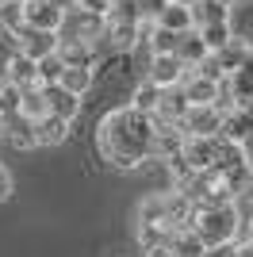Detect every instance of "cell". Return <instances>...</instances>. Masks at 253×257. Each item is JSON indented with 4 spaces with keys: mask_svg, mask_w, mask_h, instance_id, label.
I'll use <instances>...</instances> for the list:
<instances>
[{
    "mask_svg": "<svg viewBox=\"0 0 253 257\" xmlns=\"http://www.w3.org/2000/svg\"><path fill=\"white\" fill-rule=\"evenodd\" d=\"M100 150H104V158L115 169H123V173L138 169L150 158V150H154V123H150V115H142L135 107L107 111L104 123H100Z\"/></svg>",
    "mask_w": 253,
    "mask_h": 257,
    "instance_id": "1",
    "label": "cell"
},
{
    "mask_svg": "<svg viewBox=\"0 0 253 257\" xmlns=\"http://www.w3.org/2000/svg\"><path fill=\"white\" fill-rule=\"evenodd\" d=\"M192 230L203 238V246H222V242H234L238 230H242V215L238 204H211L196 211V223Z\"/></svg>",
    "mask_w": 253,
    "mask_h": 257,
    "instance_id": "2",
    "label": "cell"
},
{
    "mask_svg": "<svg viewBox=\"0 0 253 257\" xmlns=\"http://www.w3.org/2000/svg\"><path fill=\"white\" fill-rule=\"evenodd\" d=\"M196 73V65H184L180 54H154L146 62V81H154L158 88H177Z\"/></svg>",
    "mask_w": 253,
    "mask_h": 257,
    "instance_id": "3",
    "label": "cell"
},
{
    "mask_svg": "<svg viewBox=\"0 0 253 257\" xmlns=\"http://www.w3.org/2000/svg\"><path fill=\"white\" fill-rule=\"evenodd\" d=\"M8 39H12V43H20V50L31 54L35 62L58 50V31H42V27H35V23H27V20H23L16 31H8Z\"/></svg>",
    "mask_w": 253,
    "mask_h": 257,
    "instance_id": "4",
    "label": "cell"
},
{
    "mask_svg": "<svg viewBox=\"0 0 253 257\" xmlns=\"http://www.w3.org/2000/svg\"><path fill=\"white\" fill-rule=\"evenodd\" d=\"M219 150H222V135H188V142H184V158L196 169H215Z\"/></svg>",
    "mask_w": 253,
    "mask_h": 257,
    "instance_id": "5",
    "label": "cell"
},
{
    "mask_svg": "<svg viewBox=\"0 0 253 257\" xmlns=\"http://www.w3.org/2000/svg\"><path fill=\"white\" fill-rule=\"evenodd\" d=\"M4 139H8L12 150H35L39 146V135H35V119L16 111V115H4Z\"/></svg>",
    "mask_w": 253,
    "mask_h": 257,
    "instance_id": "6",
    "label": "cell"
},
{
    "mask_svg": "<svg viewBox=\"0 0 253 257\" xmlns=\"http://www.w3.org/2000/svg\"><path fill=\"white\" fill-rule=\"evenodd\" d=\"M222 111L219 104H192L188 115H184V127H188V135H219L222 131Z\"/></svg>",
    "mask_w": 253,
    "mask_h": 257,
    "instance_id": "7",
    "label": "cell"
},
{
    "mask_svg": "<svg viewBox=\"0 0 253 257\" xmlns=\"http://www.w3.org/2000/svg\"><path fill=\"white\" fill-rule=\"evenodd\" d=\"M65 12L58 0H27L23 4V16H27V23H35V27H42V31H58L65 20Z\"/></svg>",
    "mask_w": 253,
    "mask_h": 257,
    "instance_id": "8",
    "label": "cell"
},
{
    "mask_svg": "<svg viewBox=\"0 0 253 257\" xmlns=\"http://www.w3.org/2000/svg\"><path fill=\"white\" fill-rule=\"evenodd\" d=\"M4 77H8V81H16L20 88L42 85V81H39V62H35L31 54H23V50H16L8 62H4Z\"/></svg>",
    "mask_w": 253,
    "mask_h": 257,
    "instance_id": "9",
    "label": "cell"
},
{
    "mask_svg": "<svg viewBox=\"0 0 253 257\" xmlns=\"http://www.w3.org/2000/svg\"><path fill=\"white\" fill-rule=\"evenodd\" d=\"M42 96H46V107H50L54 115L69 119V123H73L77 111H81V96H77V92H69L62 81H58V85H42Z\"/></svg>",
    "mask_w": 253,
    "mask_h": 257,
    "instance_id": "10",
    "label": "cell"
},
{
    "mask_svg": "<svg viewBox=\"0 0 253 257\" xmlns=\"http://www.w3.org/2000/svg\"><path fill=\"white\" fill-rule=\"evenodd\" d=\"M184 142H188V127L184 123H173V127H161L154 131V150H150V158H173V154L184 150Z\"/></svg>",
    "mask_w": 253,
    "mask_h": 257,
    "instance_id": "11",
    "label": "cell"
},
{
    "mask_svg": "<svg viewBox=\"0 0 253 257\" xmlns=\"http://www.w3.org/2000/svg\"><path fill=\"white\" fill-rule=\"evenodd\" d=\"M154 23H161V27H169V31L184 35V31L196 27V8H192V4H180V0H169L165 8L158 12V20H154Z\"/></svg>",
    "mask_w": 253,
    "mask_h": 257,
    "instance_id": "12",
    "label": "cell"
},
{
    "mask_svg": "<svg viewBox=\"0 0 253 257\" xmlns=\"http://www.w3.org/2000/svg\"><path fill=\"white\" fill-rule=\"evenodd\" d=\"M169 242H173V226L169 223H138V246H142L146 257L165 253Z\"/></svg>",
    "mask_w": 253,
    "mask_h": 257,
    "instance_id": "13",
    "label": "cell"
},
{
    "mask_svg": "<svg viewBox=\"0 0 253 257\" xmlns=\"http://www.w3.org/2000/svg\"><path fill=\"white\" fill-rule=\"evenodd\" d=\"M58 54L65 65H92L96 69V62H100V50L84 39H58Z\"/></svg>",
    "mask_w": 253,
    "mask_h": 257,
    "instance_id": "14",
    "label": "cell"
},
{
    "mask_svg": "<svg viewBox=\"0 0 253 257\" xmlns=\"http://www.w3.org/2000/svg\"><path fill=\"white\" fill-rule=\"evenodd\" d=\"M35 135H39V146H62L69 139V119L46 111L42 119H35Z\"/></svg>",
    "mask_w": 253,
    "mask_h": 257,
    "instance_id": "15",
    "label": "cell"
},
{
    "mask_svg": "<svg viewBox=\"0 0 253 257\" xmlns=\"http://www.w3.org/2000/svg\"><path fill=\"white\" fill-rule=\"evenodd\" d=\"M222 139H230V142H245L253 135V115H249V107H230L226 115H222V131H219Z\"/></svg>",
    "mask_w": 253,
    "mask_h": 257,
    "instance_id": "16",
    "label": "cell"
},
{
    "mask_svg": "<svg viewBox=\"0 0 253 257\" xmlns=\"http://www.w3.org/2000/svg\"><path fill=\"white\" fill-rule=\"evenodd\" d=\"M203 238L192 230V226H184V230H173V242H169L165 253L169 257H203Z\"/></svg>",
    "mask_w": 253,
    "mask_h": 257,
    "instance_id": "17",
    "label": "cell"
},
{
    "mask_svg": "<svg viewBox=\"0 0 253 257\" xmlns=\"http://www.w3.org/2000/svg\"><path fill=\"white\" fill-rule=\"evenodd\" d=\"M188 107H192V100H188V92L184 88H165L161 92V104H158V111L165 119H173V123H184V115H188Z\"/></svg>",
    "mask_w": 253,
    "mask_h": 257,
    "instance_id": "18",
    "label": "cell"
},
{
    "mask_svg": "<svg viewBox=\"0 0 253 257\" xmlns=\"http://www.w3.org/2000/svg\"><path fill=\"white\" fill-rule=\"evenodd\" d=\"M180 88L188 92L192 104H215V96H219V81H211V77H203V73H192Z\"/></svg>",
    "mask_w": 253,
    "mask_h": 257,
    "instance_id": "19",
    "label": "cell"
},
{
    "mask_svg": "<svg viewBox=\"0 0 253 257\" xmlns=\"http://www.w3.org/2000/svg\"><path fill=\"white\" fill-rule=\"evenodd\" d=\"M177 54H180V62H184V65H200L211 50H207V43H203V35L196 31V27H192V31H184V35H180Z\"/></svg>",
    "mask_w": 253,
    "mask_h": 257,
    "instance_id": "20",
    "label": "cell"
},
{
    "mask_svg": "<svg viewBox=\"0 0 253 257\" xmlns=\"http://www.w3.org/2000/svg\"><path fill=\"white\" fill-rule=\"evenodd\" d=\"M62 85L69 88V92H77V96H84V92L96 85V69H92V65H65Z\"/></svg>",
    "mask_w": 253,
    "mask_h": 257,
    "instance_id": "21",
    "label": "cell"
},
{
    "mask_svg": "<svg viewBox=\"0 0 253 257\" xmlns=\"http://www.w3.org/2000/svg\"><path fill=\"white\" fill-rule=\"evenodd\" d=\"M203 23H230V4L226 0H200L196 4V27Z\"/></svg>",
    "mask_w": 253,
    "mask_h": 257,
    "instance_id": "22",
    "label": "cell"
},
{
    "mask_svg": "<svg viewBox=\"0 0 253 257\" xmlns=\"http://www.w3.org/2000/svg\"><path fill=\"white\" fill-rule=\"evenodd\" d=\"M161 92H165V88H158L154 81H142V85L135 88V96H131V107H135V111H142V115H150V111H158Z\"/></svg>",
    "mask_w": 253,
    "mask_h": 257,
    "instance_id": "23",
    "label": "cell"
},
{
    "mask_svg": "<svg viewBox=\"0 0 253 257\" xmlns=\"http://www.w3.org/2000/svg\"><path fill=\"white\" fill-rule=\"evenodd\" d=\"M138 223H169V207H165V192L146 196L138 204Z\"/></svg>",
    "mask_w": 253,
    "mask_h": 257,
    "instance_id": "24",
    "label": "cell"
},
{
    "mask_svg": "<svg viewBox=\"0 0 253 257\" xmlns=\"http://www.w3.org/2000/svg\"><path fill=\"white\" fill-rule=\"evenodd\" d=\"M215 54H219V62H222V69H226V77H230L234 69H242L245 54H249V46H245L242 39H230V43L222 46V50H215Z\"/></svg>",
    "mask_w": 253,
    "mask_h": 257,
    "instance_id": "25",
    "label": "cell"
},
{
    "mask_svg": "<svg viewBox=\"0 0 253 257\" xmlns=\"http://www.w3.org/2000/svg\"><path fill=\"white\" fill-rule=\"evenodd\" d=\"M16 111H23V88L4 77L0 81V115H16Z\"/></svg>",
    "mask_w": 253,
    "mask_h": 257,
    "instance_id": "26",
    "label": "cell"
},
{
    "mask_svg": "<svg viewBox=\"0 0 253 257\" xmlns=\"http://www.w3.org/2000/svg\"><path fill=\"white\" fill-rule=\"evenodd\" d=\"M196 31L203 35L207 50H222V46L234 39V27H230V23H203V27H196Z\"/></svg>",
    "mask_w": 253,
    "mask_h": 257,
    "instance_id": "27",
    "label": "cell"
},
{
    "mask_svg": "<svg viewBox=\"0 0 253 257\" xmlns=\"http://www.w3.org/2000/svg\"><path fill=\"white\" fill-rule=\"evenodd\" d=\"M180 46V35L169 31V27H161V23H154V31H150V50L154 54H177Z\"/></svg>",
    "mask_w": 253,
    "mask_h": 257,
    "instance_id": "28",
    "label": "cell"
},
{
    "mask_svg": "<svg viewBox=\"0 0 253 257\" xmlns=\"http://www.w3.org/2000/svg\"><path fill=\"white\" fill-rule=\"evenodd\" d=\"M226 85H230V92H234V100H238V107H245L253 100V77L245 73V69H234L230 77H226Z\"/></svg>",
    "mask_w": 253,
    "mask_h": 257,
    "instance_id": "29",
    "label": "cell"
},
{
    "mask_svg": "<svg viewBox=\"0 0 253 257\" xmlns=\"http://www.w3.org/2000/svg\"><path fill=\"white\" fill-rule=\"evenodd\" d=\"M62 73H65V62H62V54H58V50L46 54V58H39V81H42V85H58Z\"/></svg>",
    "mask_w": 253,
    "mask_h": 257,
    "instance_id": "30",
    "label": "cell"
},
{
    "mask_svg": "<svg viewBox=\"0 0 253 257\" xmlns=\"http://www.w3.org/2000/svg\"><path fill=\"white\" fill-rule=\"evenodd\" d=\"M165 165H169V177L177 181V188H184V184L196 177V165H192L188 158H184V150L180 154H173V158H165Z\"/></svg>",
    "mask_w": 253,
    "mask_h": 257,
    "instance_id": "31",
    "label": "cell"
},
{
    "mask_svg": "<svg viewBox=\"0 0 253 257\" xmlns=\"http://www.w3.org/2000/svg\"><path fill=\"white\" fill-rule=\"evenodd\" d=\"M23 20H27V16H23V0H0V31L4 35L16 31Z\"/></svg>",
    "mask_w": 253,
    "mask_h": 257,
    "instance_id": "32",
    "label": "cell"
},
{
    "mask_svg": "<svg viewBox=\"0 0 253 257\" xmlns=\"http://www.w3.org/2000/svg\"><path fill=\"white\" fill-rule=\"evenodd\" d=\"M46 111H50V107H46V96H42V85H35V88H23V115L42 119Z\"/></svg>",
    "mask_w": 253,
    "mask_h": 257,
    "instance_id": "33",
    "label": "cell"
},
{
    "mask_svg": "<svg viewBox=\"0 0 253 257\" xmlns=\"http://www.w3.org/2000/svg\"><path fill=\"white\" fill-rule=\"evenodd\" d=\"M196 73L211 77V81H226V69H222V62H219V54H215V50H211L207 58H203V62L196 65Z\"/></svg>",
    "mask_w": 253,
    "mask_h": 257,
    "instance_id": "34",
    "label": "cell"
},
{
    "mask_svg": "<svg viewBox=\"0 0 253 257\" xmlns=\"http://www.w3.org/2000/svg\"><path fill=\"white\" fill-rule=\"evenodd\" d=\"M77 8L92 12V16H107V8H111V0H77Z\"/></svg>",
    "mask_w": 253,
    "mask_h": 257,
    "instance_id": "35",
    "label": "cell"
},
{
    "mask_svg": "<svg viewBox=\"0 0 253 257\" xmlns=\"http://www.w3.org/2000/svg\"><path fill=\"white\" fill-rule=\"evenodd\" d=\"M238 253V242H222V246H207L203 257H234Z\"/></svg>",
    "mask_w": 253,
    "mask_h": 257,
    "instance_id": "36",
    "label": "cell"
},
{
    "mask_svg": "<svg viewBox=\"0 0 253 257\" xmlns=\"http://www.w3.org/2000/svg\"><path fill=\"white\" fill-rule=\"evenodd\" d=\"M169 0H142V16H146V20H158V12L165 8Z\"/></svg>",
    "mask_w": 253,
    "mask_h": 257,
    "instance_id": "37",
    "label": "cell"
},
{
    "mask_svg": "<svg viewBox=\"0 0 253 257\" xmlns=\"http://www.w3.org/2000/svg\"><path fill=\"white\" fill-rule=\"evenodd\" d=\"M8 196H12V173L4 169V165H0V204H4Z\"/></svg>",
    "mask_w": 253,
    "mask_h": 257,
    "instance_id": "38",
    "label": "cell"
},
{
    "mask_svg": "<svg viewBox=\"0 0 253 257\" xmlns=\"http://www.w3.org/2000/svg\"><path fill=\"white\" fill-rule=\"evenodd\" d=\"M234 257H253V238H245L242 246H238V253H234Z\"/></svg>",
    "mask_w": 253,
    "mask_h": 257,
    "instance_id": "39",
    "label": "cell"
},
{
    "mask_svg": "<svg viewBox=\"0 0 253 257\" xmlns=\"http://www.w3.org/2000/svg\"><path fill=\"white\" fill-rule=\"evenodd\" d=\"M242 150H245V161H249V165H253V135H249V139L242 142Z\"/></svg>",
    "mask_w": 253,
    "mask_h": 257,
    "instance_id": "40",
    "label": "cell"
},
{
    "mask_svg": "<svg viewBox=\"0 0 253 257\" xmlns=\"http://www.w3.org/2000/svg\"><path fill=\"white\" fill-rule=\"evenodd\" d=\"M242 69H245V73H249V77H253V50H249V54H245V62H242Z\"/></svg>",
    "mask_w": 253,
    "mask_h": 257,
    "instance_id": "41",
    "label": "cell"
},
{
    "mask_svg": "<svg viewBox=\"0 0 253 257\" xmlns=\"http://www.w3.org/2000/svg\"><path fill=\"white\" fill-rule=\"evenodd\" d=\"M245 238H253V219H249V223H245Z\"/></svg>",
    "mask_w": 253,
    "mask_h": 257,
    "instance_id": "42",
    "label": "cell"
},
{
    "mask_svg": "<svg viewBox=\"0 0 253 257\" xmlns=\"http://www.w3.org/2000/svg\"><path fill=\"white\" fill-rule=\"evenodd\" d=\"M180 4H192V8H196V4H200V0H180Z\"/></svg>",
    "mask_w": 253,
    "mask_h": 257,
    "instance_id": "43",
    "label": "cell"
},
{
    "mask_svg": "<svg viewBox=\"0 0 253 257\" xmlns=\"http://www.w3.org/2000/svg\"><path fill=\"white\" fill-rule=\"evenodd\" d=\"M0 139H4V115H0Z\"/></svg>",
    "mask_w": 253,
    "mask_h": 257,
    "instance_id": "44",
    "label": "cell"
},
{
    "mask_svg": "<svg viewBox=\"0 0 253 257\" xmlns=\"http://www.w3.org/2000/svg\"><path fill=\"white\" fill-rule=\"evenodd\" d=\"M245 107H249V115H253V100H249V104H245Z\"/></svg>",
    "mask_w": 253,
    "mask_h": 257,
    "instance_id": "45",
    "label": "cell"
},
{
    "mask_svg": "<svg viewBox=\"0 0 253 257\" xmlns=\"http://www.w3.org/2000/svg\"><path fill=\"white\" fill-rule=\"evenodd\" d=\"M226 4H234V0H226Z\"/></svg>",
    "mask_w": 253,
    "mask_h": 257,
    "instance_id": "46",
    "label": "cell"
}]
</instances>
